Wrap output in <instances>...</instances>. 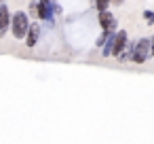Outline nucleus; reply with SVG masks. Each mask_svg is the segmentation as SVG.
<instances>
[{
	"label": "nucleus",
	"instance_id": "obj_3",
	"mask_svg": "<svg viewBox=\"0 0 154 144\" xmlns=\"http://www.w3.org/2000/svg\"><path fill=\"white\" fill-rule=\"evenodd\" d=\"M150 57V38H139L133 47V53H131V62L135 64H146Z\"/></svg>",
	"mask_w": 154,
	"mask_h": 144
},
{
	"label": "nucleus",
	"instance_id": "obj_7",
	"mask_svg": "<svg viewBox=\"0 0 154 144\" xmlns=\"http://www.w3.org/2000/svg\"><path fill=\"white\" fill-rule=\"evenodd\" d=\"M38 38H40V28H38V24H30V30H28V34H26V45L32 49V47H36Z\"/></svg>",
	"mask_w": 154,
	"mask_h": 144
},
{
	"label": "nucleus",
	"instance_id": "obj_2",
	"mask_svg": "<svg viewBox=\"0 0 154 144\" xmlns=\"http://www.w3.org/2000/svg\"><path fill=\"white\" fill-rule=\"evenodd\" d=\"M32 9L36 11V17L42 19V21H49V19H53L55 13H57V15L61 13V5H57V2H49V0H42V2H34Z\"/></svg>",
	"mask_w": 154,
	"mask_h": 144
},
{
	"label": "nucleus",
	"instance_id": "obj_8",
	"mask_svg": "<svg viewBox=\"0 0 154 144\" xmlns=\"http://www.w3.org/2000/svg\"><path fill=\"white\" fill-rule=\"evenodd\" d=\"M108 7H110V2H103V0H99V2H95V9H97L99 13H106V11H108Z\"/></svg>",
	"mask_w": 154,
	"mask_h": 144
},
{
	"label": "nucleus",
	"instance_id": "obj_4",
	"mask_svg": "<svg viewBox=\"0 0 154 144\" xmlns=\"http://www.w3.org/2000/svg\"><path fill=\"white\" fill-rule=\"evenodd\" d=\"M99 26H101V30H103V32H108V34L118 32V21H116V17H114L110 11L99 13Z\"/></svg>",
	"mask_w": 154,
	"mask_h": 144
},
{
	"label": "nucleus",
	"instance_id": "obj_10",
	"mask_svg": "<svg viewBox=\"0 0 154 144\" xmlns=\"http://www.w3.org/2000/svg\"><path fill=\"white\" fill-rule=\"evenodd\" d=\"M143 19H146V24H154V13L152 11H146L143 13Z\"/></svg>",
	"mask_w": 154,
	"mask_h": 144
},
{
	"label": "nucleus",
	"instance_id": "obj_6",
	"mask_svg": "<svg viewBox=\"0 0 154 144\" xmlns=\"http://www.w3.org/2000/svg\"><path fill=\"white\" fill-rule=\"evenodd\" d=\"M11 28V11L7 5H0V36H5Z\"/></svg>",
	"mask_w": 154,
	"mask_h": 144
},
{
	"label": "nucleus",
	"instance_id": "obj_9",
	"mask_svg": "<svg viewBox=\"0 0 154 144\" xmlns=\"http://www.w3.org/2000/svg\"><path fill=\"white\" fill-rule=\"evenodd\" d=\"M108 36H110L108 32H101V36L97 38V47H103V45H106V40H108Z\"/></svg>",
	"mask_w": 154,
	"mask_h": 144
},
{
	"label": "nucleus",
	"instance_id": "obj_1",
	"mask_svg": "<svg viewBox=\"0 0 154 144\" xmlns=\"http://www.w3.org/2000/svg\"><path fill=\"white\" fill-rule=\"evenodd\" d=\"M11 34L17 38V40H21V38H26V34H28V30H30V17H28V13H23V11H17V13H11Z\"/></svg>",
	"mask_w": 154,
	"mask_h": 144
},
{
	"label": "nucleus",
	"instance_id": "obj_11",
	"mask_svg": "<svg viewBox=\"0 0 154 144\" xmlns=\"http://www.w3.org/2000/svg\"><path fill=\"white\" fill-rule=\"evenodd\" d=\"M150 57H154V34L150 38Z\"/></svg>",
	"mask_w": 154,
	"mask_h": 144
},
{
	"label": "nucleus",
	"instance_id": "obj_5",
	"mask_svg": "<svg viewBox=\"0 0 154 144\" xmlns=\"http://www.w3.org/2000/svg\"><path fill=\"white\" fill-rule=\"evenodd\" d=\"M127 45H129V36L125 30H118L116 36H114V47H112V55L114 57H120L125 51H127Z\"/></svg>",
	"mask_w": 154,
	"mask_h": 144
}]
</instances>
